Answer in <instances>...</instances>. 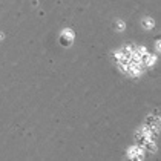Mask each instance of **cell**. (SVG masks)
<instances>
[{
  "instance_id": "6da1fadb",
  "label": "cell",
  "mask_w": 161,
  "mask_h": 161,
  "mask_svg": "<svg viewBox=\"0 0 161 161\" xmlns=\"http://www.w3.org/2000/svg\"><path fill=\"white\" fill-rule=\"evenodd\" d=\"M146 126L149 127H155V129H160V117H155V115H147L146 117Z\"/></svg>"
},
{
  "instance_id": "7a4b0ae2",
  "label": "cell",
  "mask_w": 161,
  "mask_h": 161,
  "mask_svg": "<svg viewBox=\"0 0 161 161\" xmlns=\"http://www.w3.org/2000/svg\"><path fill=\"white\" fill-rule=\"evenodd\" d=\"M146 141H147V137L144 135V133H141V132L138 131V132L135 133V143H137V146H141V147H143Z\"/></svg>"
},
{
  "instance_id": "3957f363",
  "label": "cell",
  "mask_w": 161,
  "mask_h": 161,
  "mask_svg": "<svg viewBox=\"0 0 161 161\" xmlns=\"http://www.w3.org/2000/svg\"><path fill=\"white\" fill-rule=\"evenodd\" d=\"M143 26L146 29H152L153 28V20L152 18H144L143 20Z\"/></svg>"
},
{
  "instance_id": "277c9868",
  "label": "cell",
  "mask_w": 161,
  "mask_h": 161,
  "mask_svg": "<svg viewBox=\"0 0 161 161\" xmlns=\"http://www.w3.org/2000/svg\"><path fill=\"white\" fill-rule=\"evenodd\" d=\"M71 42H72V38H69V37H66V35L62 34V37H60V43H62L63 46H69Z\"/></svg>"
},
{
  "instance_id": "5b68a950",
  "label": "cell",
  "mask_w": 161,
  "mask_h": 161,
  "mask_svg": "<svg viewBox=\"0 0 161 161\" xmlns=\"http://www.w3.org/2000/svg\"><path fill=\"white\" fill-rule=\"evenodd\" d=\"M120 55H121V57H124V58H127V60H129V58H131V55H132V52H131L129 49H127V48H123L121 51H120Z\"/></svg>"
},
{
  "instance_id": "8992f818",
  "label": "cell",
  "mask_w": 161,
  "mask_h": 161,
  "mask_svg": "<svg viewBox=\"0 0 161 161\" xmlns=\"http://www.w3.org/2000/svg\"><path fill=\"white\" fill-rule=\"evenodd\" d=\"M63 35L69 37V38H74V32H72L71 29H65V31H63Z\"/></svg>"
},
{
  "instance_id": "52a82bcc",
  "label": "cell",
  "mask_w": 161,
  "mask_h": 161,
  "mask_svg": "<svg viewBox=\"0 0 161 161\" xmlns=\"http://www.w3.org/2000/svg\"><path fill=\"white\" fill-rule=\"evenodd\" d=\"M124 28H126L124 22H117V29H118V31H123Z\"/></svg>"
},
{
  "instance_id": "ba28073f",
  "label": "cell",
  "mask_w": 161,
  "mask_h": 161,
  "mask_svg": "<svg viewBox=\"0 0 161 161\" xmlns=\"http://www.w3.org/2000/svg\"><path fill=\"white\" fill-rule=\"evenodd\" d=\"M126 48L129 49L131 52H135V51H137V45H133V43H131V45H127Z\"/></svg>"
},
{
  "instance_id": "9c48e42d",
  "label": "cell",
  "mask_w": 161,
  "mask_h": 161,
  "mask_svg": "<svg viewBox=\"0 0 161 161\" xmlns=\"http://www.w3.org/2000/svg\"><path fill=\"white\" fill-rule=\"evenodd\" d=\"M152 115H155V117H160V112H158V109H153V113Z\"/></svg>"
},
{
  "instance_id": "30bf717a",
  "label": "cell",
  "mask_w": 161,
  "mask_h": 161,
  "mask_svg": "<svg viewBox=\"0 0 161 161\" xmlns=\"http://www.w3.org/2000/svg\"><path fill=\"white\" fill-rule=\"evenodd\" d=\"M3 38V34H0V40H2Z\"/></svg>"
}]
</instances>
